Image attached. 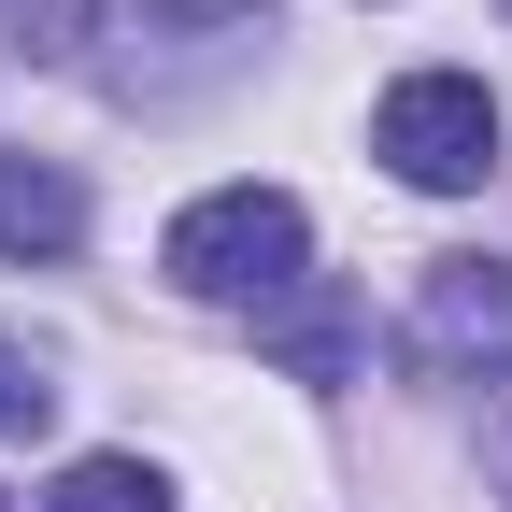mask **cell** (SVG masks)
<instances>
[{
	"label": "cell",
	"instance_id": "cell-1",
	"mask_svg": "<svg viewBox=\"0 0 512 512\" xmlns=\"http://www.w3.org/2000/svg\"><path fill=\"white\" fill-rule=\"evenodd\" d=\"M157 271H171L185 299H214V313H271V299L313 285V214L285 200V185H214V200L171 214Z\"/></svg>",
	"mask_w": 512,
	"mask_h": 512
},
{
	"label": "cell",
	"instance_id": "cell-2",
	"mask_svg": "<svg viewBox=\"0 0 512 512\" xmlns=\"http://www.w3.org/2000/svg\"><path fill=\"white\" fill-rule=\"evenodd\" d=\"M370 157L413 185V200H470V185L498 171V100L484 72H399L370 100Z\"/></svg>",
	"mask_w": 512,
	"mask_h": 512
},
{
	"label": "cell",
	"instance_id": "cell-3",
	"mask_svg": "<svg viewBox=\"0 0 512 512\" xmlns=\"http://www.w3.org/2000/svg\"><path fill=\"white\" fill-rule=\"evenodd\" d=\"M271 43V0H100V72L128 100H171L200 72H242Z\"/></svg>",
	"mask_w": 512,
	"mask_h": 512
},
{
	"label": "cell",
	"instance_id": "cell-4",
	"mask_svg": "<svg viewBox=\"0 0 512 512\" xmlns=\"http://www.w3.org/2000/svg\"><path fill=\"white\" fill-rule=\"evenodd\" d=\"M413 356L441 384H512V256H441L413 299Z\"/></svg>",
	"mask_w": 512,
	"mask_h": 512
},
{
	"label": "cell",
	"instance_id": "cell-5",
	"mask_svg": "<svg viewBox=\"0 0 512 512\" xmlns=\"http://www.w3.org/2000/svg\"><path fill=\"white\" fill-rule=\"evenodd\" d=\"M72 242H86V185L43 171V157H0V256L43 271V256H72Z\"/></svg>",
	"mask_w": 512,
	"mask_h": 512
},
{
	"label": "cell",
	"instance_id": "cell-6",
	"mask_svg": "<svg viewBox=\"0 0 512 512\" xmlns=\"http://www.w3.org/2000/svg\"><path fill=\"white\" fill-rule=\"evenodd\" d=\"M256 328H271V356H285L299 384H342V370H356V313H342L328 285H299V299H271V313H256Z\"/></svg>",
	"mask_w": 512,
	"mask_h": 512
},
{
	"label": "cell",
	"instance_id": "cell-7",
	"mask_svg": "<svg viewBox=\"0 0 512 512\" xmlns=\"http://www.w3.org/2000/svg\"><path fill=\"white\" fill-rule=\"evenodd\" d=\"M43 512H171V484H157L143 456H72Z\"/></svg>",
	"mask_w": 512,
	"mask_h": 512
},
{
	"label": "cell",
	"instance_id": "cell-8",
	"mask_svg": "<svg viewBox=\"0 0 512 512\" xmlns=\"http://www.w3.org/2000/svg\"><path fill=\"white\" fill-rule=\"evenodd\" d=\"M43 413H57V356H43L29 328H0V441H29Z\"/></svg>",
	"mask_w": 512,
	"mask_h": 512
},
{
	"label": "cell",
	"instance_id": "cell-9",
	"mask_svg": "<svg viewBox=\"0 0 512 512\" xmlns=\"http://www.w3.org/2000/svg\"><path fill=\"white\" fill-rule=\"evenodd\" d=\"M0 43H57V0H0Z\"/></svg>",
	"mask_w": 512,
	"mask_h": 512
},
{
	"label": "cell",
	"instance_id": "cell-10",
	"mask_svg": "<svg viewBox=\"0 0 512 512\" xmlns=\"http://www.w3.org/2000/svg\"><path fill=\"white\" fill-rule=\"evenodd\" d=\"M484 456H498V498H512V413H498V441H484Z\"/></svg>",
	"mask_w": 512,
	"mask_h": 512
},
{
	"label": "cell",
	"instance_id": "cell-11",
	"mask_svg": "<svg viewBox=\"0 0 512 512\" xmlns=\"http://www.w3.org/2000/svg\"><path fill=\"white\" fill-rule=\"evenodd\" d=\"M0 512H15V498H0Z\"/></svg>",
	"mask_w": 512,
	"mask_h": 512
}]
</instances>
